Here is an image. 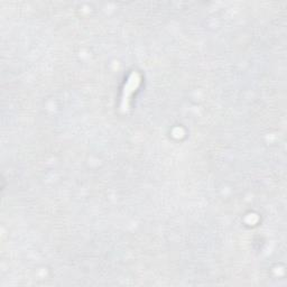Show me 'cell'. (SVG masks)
<instances>
[{
    "label": "cell",
    "instance_id": "obj_1",
    "mask_svg": "<svg viewBox=\"0 0 287 287\" xmlns=\"http://www.w3.org/2000/svg\"><path fill=\"white\" fill-rule=\"evenodd\" d=\"M139 81H140V79H139L138 73L131 74L127 84L125 85L124 95H123V110H125V109L128 108V103H129V100H130L131 93H133L134 91H136V89L138 88Z\"/></svg>",
    "mask_w": 287,
    "mask_h": 287
}]
</instances>
